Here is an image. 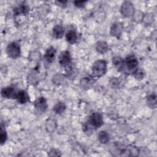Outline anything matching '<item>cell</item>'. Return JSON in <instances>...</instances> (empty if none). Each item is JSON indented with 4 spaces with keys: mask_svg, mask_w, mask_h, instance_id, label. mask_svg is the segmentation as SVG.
<instances>
[{
    "mask_svg": "<svg viewBox=\"0 0 157 157\" xmlns=\"http://www.w3.org/2000/svg\"><path fill=\"white\" fill-rule=\"evenodd\" d=\"M136 10L133 6V4L130 2L126 1L123 2L120 7V12L121 15L124 17H132Z\"/></svg>",
    "mask_w": 157,
    "mask_h": 157,
    "instance_id": "3",
    "label": "cell"
},
{
    "mask_svg": "<svg viewBox=\"0 0 157 157\" xmlns=\"http://www.w3.org/2000/svg\"><path fill=\"white\" fill-rule=\"evenodd\" d=\"M154 20V15L153 13H148L146 15H144V18L142 21H144L145 24H151Z\"/></svg>",
    "mask_w": 157,
    "mask_h": 157,
    "instance_id": "25",
    "label": "cell"
},
{
    "mask_svg": "<svg viewBox=\"0 0 157 157\" xmlns=\"http://www.w3.org/2000/svg\"><path fill=\"white\" fill-rule=\"evenodd\" d=\"M15 99L20 104H24L27 103L29 101L30 98L27 91L24 90H21L17 91Z\"/></svg>",
    "mask_w": 157,
    "mask_h": 157,
    "instance_id": "11",
    "label": "cell"
},
{
    "mask_svg": "<svg viewBox=\"0 0 157 157\" xmlns=\"http://www.w3.org/2000/svg\"><path fill=\"white\" fill-rule=\"evenodd\" d=\"M94 82L95 80H94V78L91 77H85L80 80V84L83 89L88 90L90 88Z\"/></svg>",
    "mask_w": 157,
    "mask_h": 157,
    "instance_id": "12",
    "label": "cell"
},
{
    "mask_svg": "<svg viewBox=\"0 0 157 157\" xmlns=\"http://www.w3.org/2000/svg\"><path fill=\"white\" fill-rule=\"evenodd\" d=\"M17 91L13 86H7L1 90V96L6 99H15Z\"/></svg>",
    "mask_w": 157,
    "mask_h": 157,
    "instance_id": "8",
    "label": "cell"
},
{
    "mask_svg": "<svg viewBox=\"0 0 157 157\" xmlns=\"http://www.w3.org/2000/svg\"><path fill=\"white\" fill-rule=\"evenodd\" d=\"M53 83L55 84H60L63 82L64 80V75H61V74H56L55 76H53L52 78Z\"/></svg>",
    "mask_w": 157,
    "mask_h": 157,
    "instance_id": "26",
    "label": "cell"
},
{
    "mask_svg": "<svg viewBox=\"0 0 157 157\" xmlns=\"http://www.w3.org/2000/svg\"><path fill=\"white\" fill-rule=\"evenodd\" d=\"M56 53V50L55 49V48H54L52 46H50L45 50V52L44 54V58L48 63H52L55 61Z\"/></svg>",
    "mask_w": 157,
    "mask_h": 157,
    "instance_id": "10",
    "label": "cell"
},
{
    "mask_svg": "<svg viewBox=\"0 0 157 157\" xmlns=\"http://www.w3.org/2000/svg\"><path fill=\"white\" fill-rule=\"evenodd\" d=\"M144 13L142 12L140 10H138V11H135V12L134 13V14L132 15V17H133L134 20L136 22L139 23V22L142 21L143 18H144Z\"/></svg>",
    "mask_w": 157,
    "mask_h": 157,
    "instance_id": "24",
    "label": "cell"
},
{
    "mask_svg": "<svg viewBox=\"0 0 157 157\" xmlns=\"http://www.w3.org/2000/svg\"><path fill=\"white\" fill-rule=\"evenodd\" d=\"M66 39L67 42L71 44H74L77 42V34L74 30L70 29L66 34Z\"/></svg>",
    "mask_w": 157,
    "mask_h": 157,
    "instance_id": "16",
    "label": "cell"
},
{
    "mask_svg": "<svg viewBox=\"0 0 157 157\" xmlns=\"http://www.w3.org/2000/svg\"><path fill=\"white\" fill-rule=\"evenodd\" d=\"M98 140L102 144H106L109 142L110 136L109 133L105 131H101L98 134Z\"/></svg>",
    "mask_w": 157,
    "mask_h": 157,
    "instance_id": "19",
    "label": "cell"
},
{
    "mask_svg": "<svg viewBox=\"0 0 157 157\" xmlns=\"http://www.w3.org/2000/svg\"><path fill=\"white\" fill-rule=\"evenodd\" d=\"M132 74L137 80H142L145 76V72L144 71L139 68H137L133 72H132Z\"/></svg>",
    "mask_w": 157,
    "mask_h": 157,
    "instance_id": "22",
    "label": "cell"
},
{
    "mask_svg": "<svg viewBox=\"0 0 157 157\" xmlns=\"http://www.w3.org/2000/svg\"><path fill=\"white\" fill-rule=\"evenodd\" d=\"M66 109V104L61 101H59L53 106V110L56 114L60 115L62 113H63Z\"/></svg>",
    "mask_w": 157,
    "mask_h": 157,
    "instance_id": "20",
    "label": "cell"
},
{
    "mask_svg": "<svg viewBox=\"0 0 157 157\" xmlns=\"http://www.w3.org/2000/svg\"><path fill=\"white\" fill-rule=\"evenodd\" d=\"M57 128L56 121L53 118H48L46 121L45 129L47 132L52 133L54 132Z\"/></svg>",
    "mask_w": 157,
    "mask_h": 157,
    "instance_id": "18",
    "label": "cell"
},
{
    "mask_svg": "<svg viewBox=\"0 0 157 157\" xmlns=\"http://www.w3.org/2000/svg\"><path fill=\"white\" fill-rule=\"evenodd\" d=\"M40 52H36V51H34L33 52H31L29 55V58L31 60H39V59H40Z\"/></svg>",
    "mask_w": 157,
    "mask_h": 157,
    "instance_id": "27",
    "label": "cell"
},
{
    "mask_svg": "<svg viewBox=\"0 0 157 157\" xmlns=\"http://www.w3.org/2000/svg\"><path fill=\"white\" fill-rule=\"evenodd\" d=\"M34 105L36 109L40 112H45L48 108L47 101L43 96L37 98L34 102Z\"/></svg>",
    "mask_w": 157,
    "mask_h": 157,
    "instance_id": "7",
    "label": "cell"
},
{
    "mask_svg": "<svg viewBox=\"0 0 157 157\" xmlns=\"http://www.w3.org/2000/svg\"><path fill=\"white\" fill-rule=\"evenodd\" d=\"M123 29V23L119 21L113 23L110 29V34L112 36L118 37L121 35Z\"/></svg>",
    "mask_w": 157,
    "mask_h": 157,
    "instance_id": "9",
    "label": "cell"
},
{
    "mask_svg": "<svg viewBox=\"0 0 157 157\" xmlns=\"http://www.w3.org/2000/svg\"><path fill=\"white\" fill-rule=\"evenodd\" d=\"M29 11V7L25 4H21L13 10L15 15H26Z\"/></svg>",
    "mask_w": 157,
    "mask_h": 157,
    "instance_id": "13",
    "label": "cell"
},
{
    "mask_svg": "<svg viewBox=\"0 0 157 157\" xmlns=\"http://www.w3.org/2000/svg\"><path fill=\"white\" fill-rule=\"evenodd\" d=\"M124 62L125 68L129 71H131V72L137 68L139 61L137 57L133 54L128 55L126 57Z\"/></svg>",
    "mask_w": 157,
    "mask_h": 157,
    "instance_id": "5",
    "label": "cell"
},
{
    "mask_svg": "<svg viewBox=\"0 0 157 157\" xmlns=\"http://www.w3.org/2000/svg\"><path fill=\"white\" fill-rule=\"evenodd\" d=\"M112 63L115 66H116L118 68V71H123L124 70V68H125L124 62L120 56H116L112 58Z\"/></svg>",
    "mask_w": 157,
    "mask_h": 157,
    "instance_id": "17",
    "label": "cell"
},
{
    "mask_svg": "<svg viewBox=\"0 0 157 157\" xmlns=\"http://www.w3.org/2000/svg\"><path fill=\"white\" fill-rule=\"evenodd\" d=\"M6 52L10 58L13 59L17 58L21 54V47L20 44L16 42L9 43L6 47Z\"/></svg>",
    "mask_w": 157,
    "mask_h": 157,
    "instance_id": "2",
    "label": "cell"
},
{
    "mask_svg": "<svg viewBox=\"0 0 157 157\" xmlns=\"http://www.w3.org/2000/svg\"><path fill=\"white\" fill-rule=\"evenodd\" d=\"M110 85H111V86L112 88H117L119 87V85H120V82L118 81V80L117 78H112L110 81Z\"/></svg>",
    "mask_w": 157,
    "mask_h": 157,
    "instance_id": "30",
    "label": "cell"
},
{
    "mask_svg": "<svg viewBox=\"0 0 157 157\" xmlns=\"http://www.w3.org/2000/svg\"><path fill=\"white\" fill-rule=\"evenodd\" d=\"M109 46L107 43L104 40H99L96 43V50L100 54H104L108 51Z\"/></svg>",
    "mask_w": 157,
    "mask_h": 157,
    "instance_id": "15",
    "label": "cell"
},
{
    "mask_svg": "<svg viewBox=\"0 0 157 157\" xmlns=\"http://www.w3.org/2000/svg\"><path fill=\"white\" fill-rule=\"evenodd\" d=\"M88 123L94 129L99 128L103 124L102 115L99 112H94L88 118Z\"/></svg>",
    "mask_w": 157,
    "mask_h": 157,
    "instance_id": "4",
    "label": "cell"
},
{
    "mask_svg": "<svg viewBox=\"0 0 157 157\" xmlns=\"http://www.w3.org/2000/svg\"><path fill=\"white\" fill-rule=\"evenodd\" d=\"M147 103L151 109H156V95L152 93L147 98Z\"/></svg>",
    "mask_w": 157,
    "mask_h": 157,
    "instance_id": "21",
    "label": "cell"
},
{
    "mask_svg": "<svg viewBox=\"0 0 157 157\" xmlns=\"http://www.w3.org/2000/svg\"><path fill=\"white\" fill-rule=\"evenodd\" d=\"M71 61L72 58L69 51L64 50L60 53L58 62L61 66L64 67H68L69 65L71 64Z\"/></svg>",
    "mask_w": 157,
    "mask_h": 157,
    "instance_id": "6",
    "label": "cell"
},
{
    "mask_svg": "<svg viewBox=\"0 0 157 157\" xmlns=\"http://www.w3.org/2000/svg\"><path fill=\"white\" fill-rule=\"evenodd\" d=\"M92 74L94 77H101L107 72V62L103 59L96 61L92 65Z\"/></svg>",
    "mask_w": 157,
    "mask_h": 157,
    "instance_id": "1",
    "label": "cell"
},
{
    "mask_svg": "<svg viewBox=\"0 0 157 157\" xmlns=\"http://www.w3.org/2000/svg\"><path fill=\"white\" fill-rule=\"evenodd\" d=\"M7 139V132H6L5 128H4V127H2V125H1V130H0V142H1V144L3 145L4 144H5Z\"/></svg>",
    "mask_w": 157,
    "mask_h": 157,
    "instance_id": "23",
    "label": "cell"
},
{
    "mask_svg": "<svg viewBox=\"0 0 157 157\" xmlns=\"http://www.w3.org/2000/svg\"><path fill=\"white\" fill-rule=\"evenodd\" d=\"M67 1H58L56 2V3L57 4L58 6H59L62 7H64L65 6H66Z\"/></svg>",
    "mask_w": 157,
    "mask_h": 157,
    "instance_id": "31",
    "label": "cell"
},
{
    "mask_svg": "<svg viewBox=\"0 0 157 157\" xmlns=\"http://www.w3.org/2000/svg\"><path fill=\"white\" fill-rule=\"evenodd\" d=\"M64 33V28L59 25H55L52 29V34L55 39H61L63 37Z\"/></svg>",
    "mask_w": 157,
    "mask_h": 157,
    "instance_id": "14",
    "label": "cell"
},
{
    "mask_svg": "<svg viewBox=\"0 0 157 157\" xmlns=\"http://www.w3.org/2000/svg\"><path fill=\"white\" fill-rule=\"evenodd\" d=\"M48 155L50 156H61V153L59 150L56 148H52L48 152Z\"/></svg>",
    "mask_w": 157,
    "mask_h": 157,
    "instance_id": "28",
    "label": "cell"
},
{
    "mask_svg": "<svg viewBox=\"0 0 157 157\" xmlns=\"http://www.w3.org/2000/svg\"><path fill=\"white\" fill-rule=\"evenodd\" d=\"M87 1H75L74 2V6L78 8H83L85 6Z\"/></svg>",
    "mask_w": 157,
    "mask_h": 157,
    "instance_id": "29",
    "label": "cell"
}]
</instances>
